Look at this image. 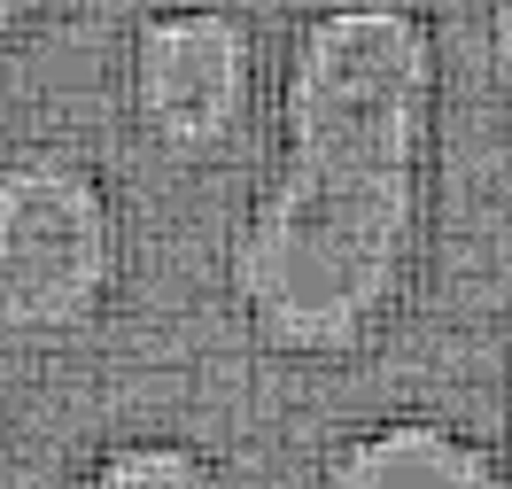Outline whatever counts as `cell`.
I'll use <instances>...</instances> for the list:
<instances>
[{
    "label": "cell",
    "instance_id": "1",
    "mask_svg": "<svg viewBox=\"0 0 512 489\" xmlns=\"http://www.w3.org/2000/svg\"><path fill=\"white\" fill-rule=\"evenodd\" d=\"M435 32L404 0H326L280 63V156L225 249L233 303L280 358H350L404 295L435 132Z\"/></svg>",
    "mask_w": 512,
    "mask_h": 489
},
{
    "label": "cell",
    "instance_id": "2",
    "mask_svg": "<svg viewBox=\"0 0 512 489\" xmlns=\"http://www.w3.org/2000/svg\"><path fill=\"white\" fill-rule=\"evenodd\" d=\"M117 288V202L70 148L0 163V334H78Z\"/></svg>",
    "mask_w": 512,
    "mask_h": 489
},
{
    "label": "cell",
    "instance_id": "3",
    "mask_svg": "<svg viewBox=\"0 0 512 489\" xmlns=\"http://www.w3.org/2000/svg\"><path fill=\"white\" fill-rule=\"evenodd\" d=\"M256 94V39L218 0H163L125 39V109L171 156L225 148Z\"/></svg>",
    "mask_w": 512,
    "mask_h": 489
},
{
    "label": "cell",
    "instance_id": "4",
    "mask_svg": "<svg viewBox=\"0 0 512 489\" xmlns=\"http://www.w3.org/2000/svg\"><path fill=\"white\" fill-rule=\"evenodd\" d=\"M319 489H512V466L450 420L404 412L342 435L319 458Z\"/></svg>",
    "mask_w": 512,
    "mask_h": 489
},
{
    "label": "cell",
    "instance_id": "5",
    "mask_svg": "<svg viewBox=\"0 0 512 489\" xmlns=\"http://www.w3.org/2000/svg\"><path fill=\"white\" fill-rule=\"evenodd\" d=\"M78 489H233V474L210 451H194V443L140 435V443H109L78 474Z\"/></svg>",
    "mask_w": 512,
    "mask_h": 489
},
{
    "label": "cell",
    "instance_id": "6",
    "mask_svg": "<svg viewBox=\"0 0 512 489\" xmlns=\"http://www.w3.org/2000/svg\"><path fill=\"white\" fill-rule=\"evenodd\" d=\"M489 78L512 94V0H489Z\"/></svg>",
    "mask_w": 512,
    "mask_h": 489
},
{
    "label": "cell",
    "instance_id": "7",
    "mask_svg": "<svg viewBox=\"0 0 512 489\" xmlns=\"http://www.w3.org/2000/svg\"><path fill=\"white\" fill-rule=\"evenodd\" d=\"M55 0H0V32H16V24H39Z\"/></svg>",
    "mask_w": 512,
    "mask_h": 489
}]
</instances>
